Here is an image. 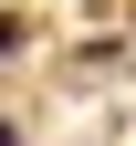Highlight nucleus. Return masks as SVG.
Wrapping results in <instances>:
<instances>
[{"label":"nucleus","mask_w":136,"mask_h":146,"mask_svg":"<svg viewBox=\"0 0 136 146\" xmlns=\"http://www.w3.org/2000/svg\"><path fill=\"white\" fill-rule=\"evenodd\" d=\"M0 146H21V125H11V115H0Z\"/></svg>","instance_id":"obj_2"},{"label":"nucleus","mask_w":136,"mask_h":146,"mask_svg":"<svg viewBox=\"0 0 136 146\" xmlns=\"http://www.w3.org/2000/svg\"><path fill=\"white\" fill-rule=\"evenodd\" d=\"M11 52H21V11H0V63H11Z\"/></svg>","instance_id":"obj_1"}]
</instances>
